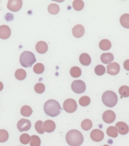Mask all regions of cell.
I'll return each instance as SVG.
<instances>
[{"label": "cell", "mask_w": 129, "mask_h": 146, "mask_svg": "<svg viewBox=\"0 0 129 146\" xmlns=\"http://www.w3.org/2000/svg\"><path fill=\"white\" fill-rule=\"evenodd\" d=\"M48 10L49 13L52 15H56L60 11V7L56 4H51L48 8Z\"/></svg>", "instance_id": "cb8c5ba5"}, {"label": "cell", "mask_w": 129, "mask_h": 146, "mask_svg": "<svg viewBox=\"0 0 129 146\" xmlns=\"http://www.w3.org/2000/svg\"><path fill=\"white\" fill-rule=\"evenodd\" d=\"M120 22L124 28L129 29V14H125L120 17Z\"/></svg>", "instance_id": "ffe728a7"}, {"label": "cell", "mask_w": 129, "mask_h": 146, "mask_svg": "<svg viewBox=\"0 0 129 146\" xmlns=\"http://www.w3.org/2000/svg\"><path fill=\"white\" fill-rule=\"evenodd\" d=\"M44 110L46 114L51 117L58 116L61 112V107L58 102L55 100H49L45 103Z\"/></svg>", "instance_id": "7a4b0ae2"}, {"label": "cell", "mask_w": 129, "mask_h": 146, "mask_svg": "<svg viewBox=\"0 0 129 146\" xmlns=\"http://www.w3.org/2000/svg\"><path fill=\"white\" fill-rule=\"evenodd\" d=\"M34 89L37 93L42 94L45 91V86L43 84L39 83L35 86Z\"/></svg>", "instance_id": "e575fe53"}, {"label": "cell", "mask_w": 129, "mask_h": 146, "mask_svg": "<svg viewBox=\"0 0 129 146\" xmlns=\"http://www.w3.org/2000/svg\"><path fill=\"white\" fill-rule=\"evenodd\" d=\"M107 134L109 137L114 138H117L118 135L117 128L113 126H110L107 129Z\"/></svg>", "instance_id": "4316f807"}, {"label": "cell", "mask_w": 129, "mask_h": 146, "mask_svg": "<svg viewBox=\"0 0 129 146\" xmlns=\"http://www.w3.org/2000/svg\"><path fill=\"white\" fill-rule=\"evenodd\" d=\"M73 8L75 10L80 11L83 10L84 7V3L81 0H75L73 3Z\"/></svg>", "instance_id": "484cf974"}, {"label": "cell", "mask_w": 129, "mask_h": 146, "mask_svg": "<svg viewBox=\"0 0 129 146\" xmlns=\"http://www.w3.org/2000/svg\"><path fill=\"white\" fill-rule=\"evenodd\" d=\"M119 93L122 97H129V87L127 86H123L119 88Z\"/></svg>", "instance_id": "83f0119b"}, {"label": "cell", "mask_w": 129, "mask_h": 146, "mask_svg": "<svg viewBox=\"0 0 129 146\" xmlns=\"http://www.w3.org/2000/svg\"><path fill=\"white\" fill-rule=\"evenodd\" d=\"M103 146H109V145H104Z\"/></svg>", "instance_id": "f35d334b"}, {"label": "cell", "mask_w": 129, "mask_h": 146, "mask_svg": "<svg viewBox=\"0 0 129 146\" xmlns=\"http://www.w3.org/2000/svg\"><path fill=\"white\" fill-rule=\"evenodd\" d=\"M3 88H4L3 84L0 81V91H2V90L3 89Z\"/></svg>", "instance_id": "74e56055"}, {"label": "cell", "mask_w": 129, "mask_h": 146, "mask_svg": "<svg viewBox=\"0 0 129 146\" xmlns=\"http://www.w3.org/2000/svg\"><path fill=\"white\" fill-rule=\"evenodd\" d=\"M72 32L75 38H80L85 33V29L82 25H77L72 29Z\"/></svg>", "instance_id": "9a60e30c"}, {"label": "cell", "mask_w": 129, "mask_h": 146, "mask_svg": "<svg viewBox=\"0 0 129 146\" xmlns=\"http://www.w3.org/2000/svg\"></svg>", "instance_id": "ab89813d"}, {"label": "cell", "mask_w": 129, "mask_h": 146, "mask_svg": "<svg viewBox=\"0 0 129 146\" xmlns=\"http://www.w3.org/2000/svg\"><path fill=\"white\" fill-rule=\"evenodd\" d=\"M20 141L22 144L27 145L30 142L31 137L29 134L25 133L21 135Z\"/></svg>", "instance_id": "836d02e7"}, {"label": "cell", "mask_w": 129, "mask_h": 146, "mask_svg": "<svg viewBox=\"0 0 129 146\" xmlns=\"http://www.w3.org/2000/svg\"><path fill=\"white\" fill-rule=\"evenodd\" d=\"M63 108L67 113H73L77 110V103L73 99H68L64 102Z\"/></svg>", "instance_id": "8992f818"}, {"label": "cell", "mask_w": 129, "mask_h": 146, "mask_svg": "<svg viewBox=\"0 0 129 146\" xmlns=\"http://www.w3.org/2000/svg\"><path fill=\"white\" fill-rule=\"evenodd\" d=\"M91 139L94 142H101L104 138V134L103 131L99 129H94L91 132Z\"/></svg>", "instance_id": "8fae6325"}, {"label": "cell", "mask_w": 129, "mask_h": 146, "mask_svg": "<svg viewBox=\"0 0 129 146\" xmlns=\"http://www.w3.org/2000/svg\"><path fill=\"white\" fill-rule=\"evenodd\" d=\"M105 72H106V68L103 65H98L95 67V73L97 75H103Z\"/></svg>", "instance_id": "d6a6232c"}, {"label": "cell", "mask_w": 129, "mask_h": 146, "mask_svg": "<svg viewBox=\"0 0 129 146\" xmlns=\"http://www.w3.org/2000/svg\"><path fill=\"white\" fill-rule=\"evenodd\" d=\"M66 140L68 145L71 146H80L83 144L84 137L79 131L71 130L67 133Z\"/></svg>", "instance_id": "6da1fadb"}, {"label": "cell", "mask_w": 129, "mask_h": 146, "mask_svg": "<svg viewBox=\"0 0 129 146\" xmlns=\"http://www.w3.org/2000/svg\"><path fill=\"white\" fill-rule=\"evenodd\" d=\"M124 67L126 70L129 71V59L127 60L124 63Z\"/></svg>", "instance_id": "8d00e7d4"}, {"label": "cell", "mask_w": 129, "mask_h": 146, "mask_svg": "<svg viewBox=\"0 0 129 146\" xmlns=\"http://www.w3.org/2000/svg\"><path fill=\"white\" fill-rule=\"evenodd\" d=\"M116 117V114L113 111L108 110L103 113L102 118L106 123L111 124L115 121Z\"/></svg>", "instance_id": "9c48e42d"}, {"label": "cell", "mask_w": 129, "mask_h": 146, "mask_svg": "<svg viewBox=\"0 0 129 146\" xmlns=\"http://www.w3.org/2000/svg\"><path fill=\"white\" fill-rule=\"evenodd\" d=\"M23 2L21 0H10L9 1L7 8L13 12H18L22 7Z\"/></svg>", "instance_id": "52a82bcc"}, {"label": "cell", "mask_w": 129, "mask_h": 146, "mask_svg": "<svg viewBox=\"0 0 129 146\" xmlns=\"http://www.w3.org/2000/svg\"><path fill=\"white\" fill-rule=\"evenodd\" d=\"M15 76L17 79L22 81L26 78V72L22 69H18L15 72Z\"/></svg>", "instance_id": "44dd1931"}, {"label": "cell", "mask_w": 129, "mask_h": 146, "mask_svg": "<svg viewBox=\"0 0 129 146\" xmlns=\"http://www.w3.org/2000/svg\"><path fill=\"white\" fill-rule=\"evenodd\" d=\"M48 49V46L46 42L44 41H40L37 43L36 50L37 52L41 54L46 53Z\"/></svg>", "instance_id": "2e32d148"}, {"label": "cell", "mask_w": 129, "mask_h": 146, "mask_svg": "<svg viewBox=\"0 0 129 146\" xmlns=\"http://www.w3.org/2000/svg\"><path fill=\"white\" fill-rule=\"evenodd\" d=\"M43 125V128L45 132L52 133L54 132L56 129V124L52 120H48L45 121Z\"/></svg>", "instance_id": "5bb4252c"}, {"label": "cell", "mask_w": 129, "mask_h": 146, "mask_svg": "<svg viewBox=\"0 0 129 146\" xmlns=\"http://www.w3.org/2000/svg\"><path fill=\"white\" fill-rule=\"evenodd\" d=\"M103 103L108 107L113 108L118 103V96L115 92L107 91L103 94L102 97Z\"/></svg>", "instance_id": "3957f363"}, {"label": "cell", "mask_w": 129, "mask_h": 146, "mask_svg": "<svg viewBox=\"0 0 129 146\" xmlns=\"http://www.w3.org/2000/svg\"><path fill=\"white\" fill-rule=\"evenodd\" d=\"M114 59V55L111 53H103L101 56V61L103 64H109Z\"/></svg>", "instance_id": "e0dca14e"}, {"label": "cell", "mask_w": 129, "mask_h": 146, "mask_svg": "<svg viewBox=\"0 0 129 146\" xmlns=\"http://www.w3.org/2000/svg\"><path fill=\"white\" fill-rule=\"evenodd\" d=\"M41 143L40 138L36 135H33L31 137V146H40Z\"/></svg>", "instance_id": "f546056e"}, {"label": "cell", "mask_w": 129, "mask_h": 146, "mask_svg": "<svg viewBox=\"0 0 129 146\" xmlns=\"http://www.w3.org/2000/svg\"><path fill=\"white\" fill-rule=\"evenodd\" d=\"M70 74L72 77L77 78L81 76L82 71L79 67L76 66L73 67L70 70Z\"/></svg>", "instance_id": "603a6c76"}, {"label": "cell", "mask_w": 129, "mask_h": 146, "mask_svg": "<svg viewBox=\"0 0 129 146\" xmlns=\"http://www.w3.org/2000/svg\"><path fill=\"white\" fill-rule=\"evenodd\" d=\"M112 44L109 40L103 39L99 43V47L102 51H108L111 49Z\"/></svg>", "instance_id": "d6986e66"}, {"label": "cell", "mask_w": 129, "mask_h": 146, "mask_svg": "<svg viewBox=\"0 0 129 146\" xmlns=\"http://www.w3.org/2000/svg\"><path fill=\"white\" fill-rule=\"evenodd\" d=\"M36 62L35 56L30 51H25L23 52L20 57L21 65L25 68L31 67Z\"/></svg>", "instance_id": "277c9868"}, {"label": "cell", "mask_w": 129, "mask_h": 146, "mask_svg": "<svg viewBox=\"0 0 129 146\" xmlns=\"http://www.w3.org/2000/svg\"><path fill=\"white\" fill-rule=\"evenodd\" d=\"M31 128V122L30 121L25 119H22L18 122L17 128L21 132L28 131Z\"/></svg>", "instance_id": "ba28073f"}, {"label": "cell", "mask_w": 129, "mask_h": 146, "mask_svg": "<svg viewBox=\"0 0 129 146\" xmlns=\"http://www.w3.org/2000/svg\"><path fill=\"white\" fill-rule=\"evenodd\" d=\"M71 88L75 93L80 94L85 92L86 89V86L84 82L79 80L73 82L71 85Z\"/></svg>", "instance_id": "5b68a950"}, {"label": "cell", "mask_w": 129, "mask_h": 146, "mask_svg": "<svg viewBox=\"0 0 129 146\" xmlns=\"http://www.w3.org/2000/svg\"><path fill=\"white\" fill-rule=\"evenodd\" d=\"M9 134L6 130L4 129L0 130V143H5L9 139Z\"/></svg>", "instance_id": "1f68e13d"}, {"label": "cell", "mask_w": 129, "mask_h": 146, "mask_svg": "<svg viewBox=\"0 0 129 146\" xmlns=\"http://www.w3.org/2000/svg\"><path fill=\"white\" fill-rule=\"evenodd\" d=\"M43 122L42 121H38L35 123V128L37 132L39 134H43L44 133L45 131L43 128Z\"/></svg>", "instance_id": "d590c367"}, {"label": "cell", "mask_w": 129, "mask_h": 146, "mask_svg": "<svg viewBox=\"0 0 129 146\" xmlns=\"http://www.w3.org/2000/svg\"><path fill=\"white\" fill-rule=\"evenodd\" d=\"M79 61L82 65L85 66H88L91 64V57L87 53H83L80 56Z\"/></svg>", "instance_id": "ac0fdd59"}, {"label": "cell", "mask_w": 129, "mask_h": 146, "mask_svg": "<svg viewBox=\"0 0 129 146\" xmlns=\"http://www.w3.org/2000/svg\"><path fill=\"white\" fill-rule=\"evenodd\" d=\"M118 132L122 135H125L129 133V127L126 123L123 122H118L115 125Z\"/></svg>", "instance_id": "7c38bea8"}, {"label": "cell", "mask_w": 129, "mask_h": 146, "mask_svg": "<svg viewBox=\"0 0 129 146\" xmlns=\"http://www.w3.org/2000/svg\"><path fill=\"white\" fill-rule=\"evenodd\" d=\"M45 70L44 66L42 63H38L35 65L33 71L37 74H42Z\"/></svg>", "instance_id": "f1b7e54d"}, {"label": "cell", "mask_w": 129, "mask_h": 146, "mask_svg": "<svg viewBox=\"0 0 129 146\" xmlns=\"http://www.w3.org/2000/svg\"><path fill=\"white\" fill-rule=\"evenodd\" d=\"M33 113L32 108L29 106H24L21 109V114L22 116L28 117L32 115Z\"/></svg>", "instance_id": "7402d4cb"}, {"label": "cell", "mask_w": 129, "mask_h": 146, "mask_svg": "<svg viewBox=\"0 0 129 146\" xmlns=\"http://www.w3.org/2000/svg\"><path fill=\"white\" fill-rule=\"evenodd\" d=\"M93 127V124L91 120L89 119H85L81 123V127L83 130L86 131H89Z\"/></svg>", "instance_id": "d4e9b609"}, {"label": "cell", "mask_w": 129, "mask_h": 146, "mask_svg": "<svg viewBox=\"0 0 129 146\" xmlns=\"http://www.w3.org/2000/svg\"><path fill=\"white\" fill-rule=\"evenodd\" d=\"M11 35V30L9 27L7 25L0 26V38L4 40L8 39Z\"/></svg>", "instance_id": "4fadbf2b"}, {"label": "cell", "mask_w": 129, "mask_h": 146, "mask_svg": "<svg viewBox=\"0 0 129 146\" xmlns=\"http://www.w3.org/2000/svg\"><path fill=\"white\" fill-rule=\"evenodd\" d=\"M79 104L82 107H87L91 102V99L88 96H83L79 99Z\"/></svg>", "instance_id": "4dcf8cb0"}, {"label": "cell", "mask_w": 129, "mask_h": 146, "mask_svg": "<svg viewBox=\"0 0 129 146\" xmlns=\"http://www.w3.org/2000/svg\"><path fill=\"white\" fill-rule=\"evenodd\" d=\"M107 69L108 74L111 75H116L120 71V66L118 63L114 62L109 64L107 66Z\"/></svg>", "instance_id": "30bf717a"}]
</instances>
